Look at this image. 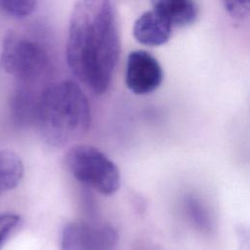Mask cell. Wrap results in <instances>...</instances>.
<instances>
[{"label": "cell", "instance_id": "11", "mask_svg": "<svg viewBox=\"0 0 250 250\" xmlns=\"http://www.w3.org/2000/svg\"><path fill=\"white\" fill-rule=\"evenodd\" d=\"M36 5V0H0V8L4 13L16 19L29 16Z\"/></svg>", "mask_w": 250, "mask_h": 250}, {"label": "cell", "instance_id": "8", "mask_svg": "<svg viewBox=\"0 0 250 250\" xmlns=\"http://www.w3.org/2000/svg\"><path fill=\"white\" fill-rule=\"evenodd\" d=\"M152 10L167 21L172 27L192 23L198 13L195 0H151Z\"/></svg>", "mask_w": 250, "mask_h": 250}, {"label": "cell", "instance_id": "7", "mask_svg": "<svg viewBox=\"0 0 250 250\" xmlns=\"http://www.w3.org/2000/svg\"><path fill=\"white\" fill-rule=\"evenodd\" d=\"M172 30V25L151 9L137 19L133 34L142 45L155 47L165 44L170 39Z\"/></svg>", "mask_w": 250, "mask_h": 250}, {"label": "cell", "instance_id": "9", "mask_svg": "<svg viewBox=\"0 0 250 250\" xmlns=\"http://www.w3.org/2000/svg\"><path fill=\"white\" fill-rule=\"evenodd\" d=\"M23 176L21 158L12 151H0V195L15 188Z\"/></svg>", "mask_w": 250, "mask_h": 250}, {"label": "cell", "instance_id": "1", "mask_svg": "<svg viewBox=\"0 0 250 250\" xmlns=\"http://www.w3.org/2000/svg\"><path fill=\"white\" fill-rule=\"evenodd\" d=\"M120 54L110 0H78L71 12L65 56L73 75L96 94L109 87Z\"/></svg>", "mask_w": 250, "mask_h": 250}, {"label": "cell", "instance_id": "5", "mask_svg": "<svg viewBox=\"0 0 250 250\" xmlns=\"http://www.w3.org/2000/svg\"><path fill=\"white\" fill-rule=\"evenodd\" d=\"M117 238L109 225L75 221L62 229V250H114Z\"/></svg>", "mask_w": 250, "mask_h": 250}, {"label": "cell", "instance_id": "6", "mask_svg": "<svg viewBox=\"0 0 250 250\" xmlns=\"http://www.w3.org/2000/svg\"><path fill=\"white\" fill-rule=\"evenodd\" d=\"M162 79V68L151 54L143 50L129 54L126 63L125 83L131 92L137 95L149 94L160 86Z\"/></svg>", "mask_w": 250, "mask_h": 250}, {"label": "cell", "instance_id": "12", "mask_svg": "<svg viewBox=\"0 0 250 250\" xmlns=\"http://www.w3.org/2000/svg\"><path fill=\"white\" fill-rule=\"evenodd\" d=\"M228 13L236 20H244L249 15L250 0H223Z\"/></svg>", "mask_w": 250, "mask_h": 250}, {"label": "cell", "instance_id": "2", "mask_svg": "<svg viewBox=\"0 0 250 250\" xmlns=\"http://www.w3.org/2000/svg\"><path fill=\"white\" fill-rule=\"evenodd\" d=\"M34 121L47 144L64 146L88 131L91 124L88 100L73 81L53 83L39 95Z\"/></svg>", "mask_w": 250, "mask_h": 250}, {"label": "cell", "instance_id": "13", "mask_svg": "<svg viewBox=\"0 0 250 250\" xmlns=\"http://www.w3.org/2000/svg\"><path fill=\"white\" fill-rule=\"evenodd\" d=\"M20 222V217L16 214L7 213L0 215V248L6 238L14 230Z\"/></svg>", "mask_w": 250, "mask_h": 250}, {"label": "cell", "instance_id": "10", "mask_svg": "<svg viewBox=\"0 0 250 250\" xmlns=\"http://www.w3.org/2000/svg\"><path fill=\"white\" fill-rule=\"evenodd\" d=\"M186 208L193 224L203 231H210L212 221L207 209L196 197L189 195L186 199Z\"/></svg>", "mask_w": 250, "mask_h": 250}, {"label": "cell", "instance_id": "3", "mask_svg": "<svg viewBox=\"0 0 250 250\" xmlns=\"http://www.w3.org/2000/svg\"><path fill=\"white\" fill-rule=\"evenodd\" d=\"M65 163L77 181L101 194L111 195L120 188L117 166L97 147L88 145L75 146L67 151Z\"/></svg>", "mask_w": 250, "mask_h": 250}, {"label": "cell", "instance_id": "4", "mask_svg": "<svg viewBox=\"0 0 250 250\" xmlns=\"http://www.w3.org/2000/svg\"><path fill=\"white\" fill-rule=\"evenodd\" d=\"M0 64L6 72L20 79L32 80L46 71L49 59L36 42L10 33L3 41Z\"/></svg>", "mask_w": 250, "mask_h": 250}]
</instances>
